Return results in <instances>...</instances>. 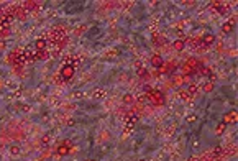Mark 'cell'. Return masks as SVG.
I'll return each instance as SVG.
<instances>
[{
    "label": "cell",
    "mask_w": 238,
    "mask_h": 161,
    "mask_svg": "<svg viewBox=\"0 0 238 161\" xmlns=\"http://www.w3.org/2000/svg\"><path fill=\"white\" fill-rule=\"evenodd\" d=\"M145 91H146V99H150L154 105H159V107L164 105V96L158 91V89H151L150 86H146Z\"/></svg>",
    "instance_id": "1"
},
{
    "label": "cell",
    "mask_w": 238,
    "mask_h": 161,
    "mask_svg": "<svg viewBox=\"0 0 238 161\" xmlns=\"http://www.w3.org/2000/svg\"><path fill=\"white\" fill-rule=\"evenodd\" d=\"M74 73H76V66L71 64V63H64L61 71H59V77L58 79L59 80H69L74 76Z\"/></svg>",
    "instance_id": "2"
},
{
    "label": "cell",
    "mask_w": 238,
    "mask_h": 161,
    "mask_svg": "<svg viewBox=\"0 0 238 161\" xmlns=\"http://www.w3.org/2000/svg\"><path fill=\"white\" fill-rule=\"evenodd\" d=\"M71 148H72V146H71V141L69 140H64L63 143L56 148V155H58V156H66L71 151Z\"/></svg>",
    "instance_id": "3"
},
{
    "label": "cell",
    "mask_w": 238,
    "mask_h": 161,
    "mask_svg": "<svg viewBox=\"0 0 238 161\" xmlns=\"http://www.w3.org/2000/svg\"><path fill=\"white\" fill-rule=\"evenodd\" d=\"M236 120H238V112L236 110H230V112H227L225 115H223L222 124H225V125H228V124H236Z\"/></svg>",
    "instance_id": "4"
},
{
    "label": "cell",
    "mask_w": 238,
    "mask_h": 161,
    "mask_svg": "<svg viewBox=\"0 0 238 161\" xmlns=\"http://www.w3.org/2000/svg\"><path fill=\"white\" fill-rule=\"evenodd\" d=\"M159 69H161L159 73H163V74H171V73H174V71H176V63H174V61L163 63V66H161Z\"/></svg>",
    "instance_id": "5"
},
{
    "label": "cell",
    "mask_w": 238,
    "mask_h": 161,
    "mask_svg": "<svg viewBox=\"0 0 238 161\" xmlns=\"http://www.w3.org/2000/svg\"><path fill=\"white\" fill-rule=\"evenodd\" d=\"M215 40H217V38H215V35H213V33H205V35L201 38V41H202L205 46H212L213 43H215Z\"/></svg>",
    "instance_id": "6"
},
{
    "label": "cell",
    "mask_w": 238,
    "mask_h": 161,
    "mask_svg": "<svg viewBox=\"0 0 238 161\" xmlns=\"http://www.w3.org/2000/svg\"><path fill=\"white\" fill-rule=\"evenodd\" d=\"M163 63H164V61H163V58H161L159 54H153V56H151V66H153L154 69H159L161 66H163Z\"/></svg>",
    "instance_id": "7"
},
{
    "label": "cell",
    "mask_w": 238,
    "mask_h": 161,
    "mask_svg": "<svg viewBox=\"0 0 238 161\" xmlns=\"http://www.w3.org/2000/svg\"><path fill=\"white\" fill-rule=\"evenodd\" d=\"M185 82H189V79L185 77V76H176V77L173 79V86L174 87H181V86H184Z\"/></svg>",
    "instance_id": "8"
},
{
    "label": "cell",
    "mask_w": 238,
    "mask_h": 161,
    "mask_svg": "<svg viewBox=\"0 0 238 161\" xmlns=\"http://www.w3.org/2000/svg\"><path fill=\"white\" fill-rule=\"evenodd\" d=\"M40 7V2H36V0H26V2H23V8L28 12V10H35V8Z\"/></svg>",
    "instance_id": "9"
},
{
    "label": "cell",
    "mask_w": 238,
    "mask_h": 161,
    "mask_svg": "<svg viewBox=\"0 0 238 161\" xmlns=\"http://www.w3.org/2000/svg\"><path fill=\"white\" fill-rule=\"evenodd\" d=\"M199 63H201L199 59H196V58H189L184 64H185V66H189V68L192 69V71H196V73H197V66H199Z\"/></svg>",
    "instance_id": "10"
},
{
    "label": "cell",
    "mask_w": 238,
    "mask_h": 161,
    "mask_svg": "<svg viewBox=\"0 0 238 161\" xmlns=\"http://www.w3.org/2000/svg\"><path fill=\"white\" fill-rule=\"evenodd\" d=\"M48 58V53H46V49L45 51H35V53H33V61H38V59H40V61H43V59H46Z\"/></svg>",
    "instance_id": "11"
},
{
    "label": "cell",
    "mask_w": 238,
    "mask_h": 161,
    "mask_svg": "<svg viewBox=\"0 0 238 161\" xmlns=\"http://www.w3.org/2000/svg\"><path fill=\"white\" fill-rule=\"evenodd\" d=\"M15 17H17V18H20V20H25V18H26V10L23 8V5L17 7V10H15Z\"/></svg>",
    "instance_id": "12"
},
{
    "label": "cell",
    "mask_w": 238,
    "mask_h": 161,
    "mask_svg": "<svg viewBox=\"0 0 238 161\" xmlns=\"http://www.w3.org/2000/svg\"><path fill=\"white\" fill-rule=\"evenodd\" d=\"M46 43H48V41L45 40V38H38L36 43H35V46H36L38 51H45V49H46Z\"/></svg>",
    "instance_id": "13"
},
{
    "label": "cell",
    "mask_w": 238,
    "mask_h": 161,
    "mask_svg": "<svg viewBox=\"0 0 238 161\" xmlns=\"http://www.w3.org/2000/svg\"><path fill=\"white\" fill-rule=\"evenodd\" d=\"M173 48L176 51H182L185 48V40H176L174 43H173Z\"/></svg>",
    "instance_id": "14"
},
{
    "label": "cell",
    "mask_w": 238,
    "mask_h": 161,
    "mask_svg": "<svg viewBox=\"0 0 238 161\" xmlns=\"http://www.w3.org/2000/svg\"><path fill=\"white\" fill-rule=\"evenodd\" d=\"M122 100H123V104H127V105H133V104H135V96H131V94H125Z\"/></svg>",
    "instance_id": "15"
},
{
    "label": "cell",
    "mask_w": 238,
    "mask_h": 161,
    "mask_svg": "<svg viewBox=\"0 0 238 161\" xmlns=\"http://www.w3.org/2000/svg\"><path fill=\"white\" fill-rule=\"evenodd\" d=\"M10 35V25H2L0 26V38H5Z\"/></svg>",
    "instance_id": "16"
},
{
    "label": "cell",
    "mask_w": 238,
    "mask_h": 161,
    "mask_svg": "<svg viewBox=\"0 0 238 161\" xmlns=\"http://www.w3.org/2000/svg\"><path fill=\"white\" fill-rule=\"evenodd\" d=\"M213 89H215V84H213L212 80H207V82L204 84V92H205V94H210Z\"/></svg>",
    "instance_id": "17"
},
{
    "label": "cell",
    "mask_w": 238,
    "mask_h": 161,
    "mask_svg": "<svg viewBox=\"0 0 238 161\" xmlns=\"http://www.w3.org/2000/svg\"><path fill=\"white\" fill-rule=\"evenodd\" d=\"M187 92H189V96H196V94L199 92V86H197L196 82H190V84H189Z\"/></svg>",
    "instance_id": "18"
},
{
    "label": "cell",
    "mask_w": 238,
    "mask_h": 161,
    "mask_svg": "<svg viewBox=\"0 0 238 161\" xmlns=\"http://www.w3.org/2000/svg\"><path fill=\"white\" fill-rule=\"evenodd\" d=\"M138 76H140L141 79H145V80H148V79H150V73H148V71H146L145 68H140V69H138Z\"/></svg>",
    "instance_id": "19"
},
{
    "label": "cell",
    "mask_w": 238,
    "mask_h": 161,
    "mask_svg": "<svg viewBox=\"0 0 238 161\" xmlns=\"http://www.w3.org/2000/svg\"><path fill=\"white\" fill-rule=\"evenodd\" d=\"M233 30V22H227V23H223L222 25V31L223 33H230Z\"/></svg>",
    "instance_id": "20"
},
{
    "label": "cell",
    "mask_w": 238,
    "mask_h": 161,
    "mask_svg": "<svg viewBox=\"0 0 238 161\" xmlns=\"http://www.w3.org/2000/svg\"><path fill=\"white\" fill-rule=\"evenodd\" d=\"M225 128H227V125H225V124H222V122H220V124L217 125V130H215V133H217V135H222L223 132H225Z\"/></svg>",
    "instance_id": "21"
},
{
    "label": "cell",
    "mask_w": 238,
    "mask_h": 161,
    "mask_svg": "<svg viewBox=\"0 0 238 161\" xmlns=\"http://www.w3.org/2000/svg\"><path fill=\"white\" fill-rule=\"evenodd\" d=\"M10 153H12L13 156L20 155V146H18V145H12V146H10Z\"/></svg>",
    "instance_id": "22"
},
{
    "label": "cell",
    "mask_w": 238,
    "mask_h": 161,
    "mask_svg": "<svg viewBox=\"0 0 238 161\" xmlns=\"http://www.w3.org/2000/svg\"><path fill=\"white\" fill-rule=\"evenodd\" d=\"M210 3H212L213 8H222V7H225V5H223V2H220V0H213V2H210Z\"/></svg>",
    "instance_id": "23"
},
{
    "label": "cell",
    "mask_w": 238,
    "mask_h": 161,
    "mask_svg": "<svg viewBox=\"0 0 238 161\" xmlns=\"http://www.w3.org/2000/svg\"><path fill=\"white\" fill-rule=\"evenodd\" d=\"M49 141H51V136L48 135V133L41 136V145H48V143H49Z\"/></svg>",
    "instance_id": "24"
},
{
    "label": "cell",
    "mask_w": 238,
    "mask_h": 161,
    "mask_svg": "<svg viewBox=\"0 0 238 161\" xmlns=\"http://www.w3.org/2000/svg\"><path fill=\"white\" fill-rule=\"evenodd\" d=\"M179 97H181V99H190L192 96H189L187 91H179Z\"/></svg>",
    "instance_id": "25"
},
{
    "label": "cell",
    "mask_w": 238,
    "mask_h": 161,
    "mask_svg": "<svg viewBox=\"0 0 238 161\" xmlns=\"http://www.w3.org/2000/svg\"><path fill=\"white\" fill-rule=\"evenodd\" d=\"M74 124H76V122H74V118H69V120L66 122V125H68V127H72Z\"/></svg>",
    "instance_id": "26"
},
{
    "label": "cell",
    "mask_w": 238,
    "mask_h": 161,
    "mask_svg": "<svg viewBox=\"0 0 238 161\" xmlns=\"http://www.w3.org/2000/svg\"><path fill=\"white\" fill-rule=\"evenodd\" d=\"M5 41H0V51H3V49H5Z\"/></svg>",
    "instance_id": "27"
},
{
    "label": "cell",
    "mask_w": 238,
    "mask_h": 161,
    "mask_svg": "<svg viewBox=\"0 0 238 161\" xmlns=\"http://www.w3.org/2000/svg\"><path fill=\"white\" fill-rule=\"evenodd\" d=\"M0 7H2V2H0Z\"/></svg>",
    "instance_id": "28"
},
{
    "label": "cell",
    "mask_w": 238,
    "mask_h": 161,
    "mask_svg": "<svg viewBox=\"0 0 238 161\" xmlns=\"http://www.w3.org/2000/svg\"><path fill=\"white\" fill-rule=\"evenodd\" d=\"M140 161H145V159H140Z\"/></svg>",
    "instance_id": "29"
},
{
    "label": "cell",
    "mask_w": 238,
    "mask_h": 161,
    "mask_svg": "<svg viewBox=\"0 0 238 161\" xmlns=\"http://www.w3.org/2000/svg\"><path fill=\"white\" fill-rule=\"evenodd\" d=\"M87 161H90V159H87Z\"/></svg>",
    "instance_id": "30"
},
{
    "label": "cell",
    "mask_w": 238,
    "mask_h": 161,
    "mask_svg": "<svg viewBox=\"0 0 238 161\" xmlns=\"http://www.w3.org/2000/svg\"><path fill=\"white\" fill-rule=\"evenodd\" d=\"M40 161H43V159H40Z\"/></svg>",
    "instance_id": "31"
}]
</instances>
